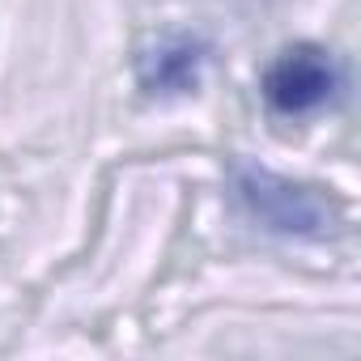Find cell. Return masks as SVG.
<instances>
[{
	"label": "cell",
	"instance_id": "obj_1",
	"mask_svg": "<svg viewBox=\"0 0 361 361\" xmlns=\"http://www.w3.org/2000/svg\"><path fill=\"white\" fill-rule=\"evenodd\" d=\"M230 188H234L238 209L264 234H276V238H327L340 226V204L323 188L285 178V174H276L268 166L234 161Z\"/></svg>",
	"mask_w": 361,
	"mask_h": 361
},
{
	"label": "cell",
	"instance_id": "obj_2",
	"mask_svg": "<svg viewBox=\"0 0 361 361\" xmlns=\"http://www.w3.org/2000/svg\"><path fill=\"white\" fill-rule=\"evenodd\" d=\"M264 102L281 119H306L331 106L344 90V64L319 43H293L264 68Z\"/></svg>",
	"mask_w": 361,
	"mask_h": 361
},
{
	"label": "cell",
	"instance_id": "obj_3",
	"mask_svg": "<svg viewBox=\"0 0 361 361\" xmlns=\"http://www.w3.org/2000/svg\"><path fill=\"white\" fill-rule=\"evenodd\" d=\"M209 64V43L200 35H166L140 56V90L153 98H178L200 85V73Z\"/></svg>",
	"mask_w": 361,
	"mask_h": 361
}]
</instances>
